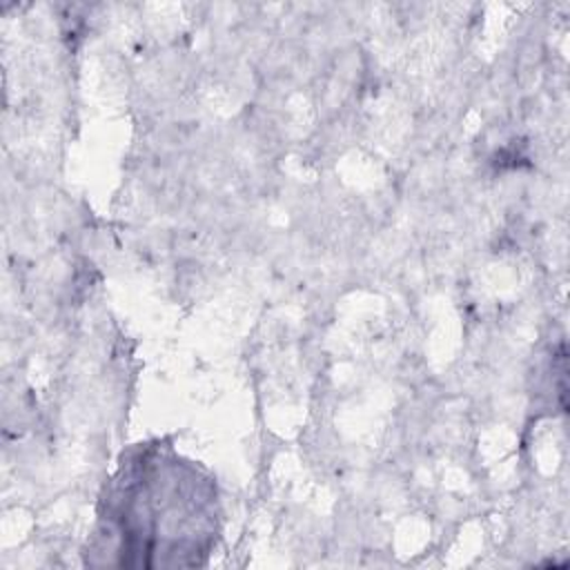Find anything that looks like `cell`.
Listing matches in <instances>:
<instances>
[{
	"label": "cell",
	"mask_w": 570,
	"mask_h": 570,
	"mask_svg": "<svg viewBox=\"0 0 570 570\" xmlns=\"http://www.w3.org/2000/svg\"><path fill=\"white\" fill-rule=\"evenodd\" d=\"M107 501V525L122 537V552H196L189 532L212 530L216 490L194 465L145 448L122 463Z\"/></svg>",
	"instance_id": "cell-1"
}]
</instances>
